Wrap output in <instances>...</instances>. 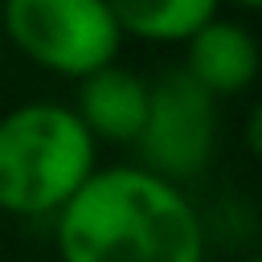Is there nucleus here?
<instances>
[{"label": "nucleus", "instance_id": "f257e3e1", "mask_svg": "<svg viewBox=\"0 0 262 262\" xmlns=\"http://www.w3.org/2000/svg\"><path fill=\"white\" fill-rule=\"evenodd\" d=\"M61 262H205L209 237L188 192L139 164L94 168L53 217Z\"/></svg>", "mask_w": 262, "mask_h": 262}, {"label": "nucleus", "instance_id": "7ed1b4c3", "mask_svg": "<svg viewBox=\"0 0 262 262\" xmlns=\"http://www.w3.org/2000/svg\"><path fill=\"white\" fill-rule=\"evenodd\" d=\"M0 29L25 61L70 82L115 66L127 41L106 0H0Z\"/></svg>", "mask_w": 262, "mask_h": 262}, {"label": "nucleus", "instance_id": "0eeeda50", "mask_svg": "<svg viewBox=\"0 0 262 262\" xmlns=\"http://www.w3.org/2000/svg\"><path fill=\"white\" fill-rule=\"evenodd\" d=\"M106 4L123 37L143 45H184L221 8V0H106Z\"/></svg>", "mask_w": 262, "mask_h": 262}, {"label": "nucleus", "instance_id": "423d86ee", "mask_svg": "<svg viewBox=\"0 0 262 262\" xmlns=\"http://www.w3.org/2000/svg\"><path fill=\"white\" fill-rule=\"evenodd\" d=\"M151 82L127 66H102L78 82L74 115L94 135V143H135L147 119Z\"/></svg>", "mask_w": 262, "mask_h": 262}, {"label": "nucleus", "instance_id": "9d476101", "mask_svg": "<svg viewBox=\"0 0 262 262\" xmlns=\"http://www.w3.org/2000/svg\"><path fill=\"white\" fill-rule=\"evenodd\" d=\"M242 262H262V254H250V258H242Z\"/></svg>", "mask_w": 262, "mask_h": 262}, {"label": "nucleus", "instance_id": "6e6552de", "mask_svg": "<svg viewBox=\"0 0 262 262\" xmlns=\"http://www.w3.org/2000/svg\"><path fill=\"white\" fill-rule=\"evenodd\" d=\"M242 139H246V151L262 164V94L250 102L246 111V123H242Z\"/></svg>", "mask_w": 262, "mask_h": 262}, {"label": "nucleus", "instance_id": "f03ea898", "mask_svg": "<svg viewBox=\"0 0 262 262\" xmlns=\"http://www.w3.org/2000/svg\"><path fill=\"white\" fill-rule=\"evenodd\" d=\"M94 168L98 143L74 106L33 98L0 115V213L53 221Z\"/></svg>", "mask_w": 262, "mask_h": 262}, {"label": "nucleus", "instance_id": "1a4fd4ad", "mask_svg": "<svg viewBox=\"0 0 262 262\" xmlns=\"http://www.w3.org/2000/svg\"><path fill=\"white\" fill-rule=\"evenodd\" d=\"M229 4H237V8H246V12H262V0H229Z\"/></svg>", "mask_w": 262, "mask_h": 262}, {"label": "nucleus", "instance_id": "39448f33", "mask_svg": "<svg viewBox=\"0 0 262 262\" xmlns=\"http://www.w3.org/2000/svg\"><path fill=\"white\" fill-rule=\"evenodd\" d=\"M180 70L209 94V98H237L246 94L258 74H262V41L254 37L250 25L213 16L184 41V61Z\"/></svg>", "mask_w": 262, "mask_h": 262}, {"label": "nucleus", "instance_id": "20e7f679", "mask_svg": "<svg viewBox=\"0 0 262 262\" xmlns=\"http://www.w3.org/2000/svg\"><path fill=\"white\" fill-rule=\"evenodd\" d=\"M135 147L139 168L184 188V180H196L217 156V98L180 66L164 70L147 90V119Z\"/></svg>", "mask_w": 262, "mask_h": 262}]
</instances>
